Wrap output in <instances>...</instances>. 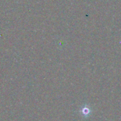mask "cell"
<instances>
[{
  "label": "cell",
  "instance_id": "6da1fadb",
  "mask_svg": "<svg viewBox=\"0 0 121 121\" xmlns=\"http://www.w3.org/2000/svg\"><path fill=\"white\" fill-rule=\"evenodd\" d=\"M90 112H91V110H90V109H89L88 108H87V107L83 108V110H82V113H83V115H85V116H88V115L90 114Z\"/></svg>",
  "mask_w": 121,
  "mask_h": 121
}]
</instances>
